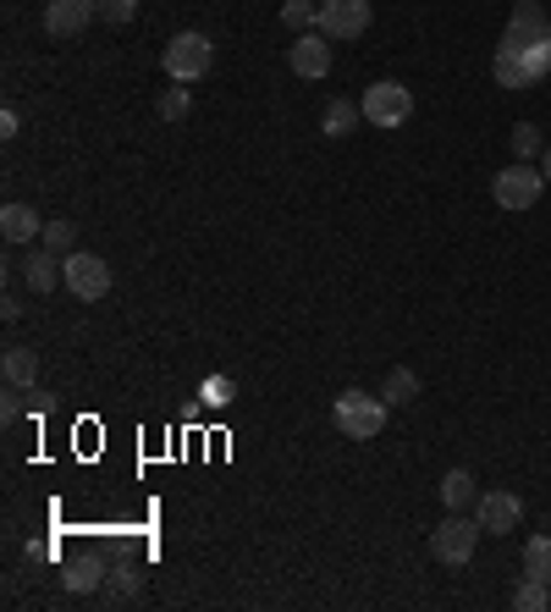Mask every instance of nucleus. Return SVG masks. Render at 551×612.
I'll use <instances>...</instances> for the list:
<instances>
[{
    "label": "nucleus",
    "instance_id": "4",
    "mask_svg": "<svg viewBox=\"0 0 551 612\" xmlns=\"http://www.w3.org/2000/svg\"><path fill=\"white\" fill-rule=\"evenodd\" d=\"M61 282H67V293H72V299L100 304V299L111 293V265H106L100 254H89V249H72V254L61 260Z\"/></svg>",
    "mask_w": 551,
    "mask_h": 612
},
{
    "label": "nucleus",
    "instance_id": "3",
    "mask_svg": "<svg viewBox=\"0 0 551 612\" xmlns=\"http://www.w3.org/2000/svg\"><path fill=\"white\" fill-rule=\"evenodd\" d=\"M216 67V44H210V33H177L171 44H166V78L171 83H199L204 72Z\"/></svg>",
    "mask_w": 551,
    "mask_h": 612
},
{
    "label": "nucleus",
    "instance_id": "31",
    "mask_svg": "<svg viewBox=\"0 0 551 612\" xmlns=\"http://www.w3.org/2000/svg\"><path fill=\"white\" fill-rule=\"evenodd\" d=\"M519 6H541V0H519Z\"/></svg>",
    "mask_w": 551,
    "mask_h": 612
},
{
    "label": "nucleus",
    "instance_id": "15",
    "mask_svg": "<svg viewBox=\"0 0 551 612\" xmlns=\"http://www.w3.org/2000/svg\"><path fill=\"white\" fill-rule=\"evenodd\" d=\"M22 282H28L33 293H50V288L61 282V254H50V249H33V254H28V265H22Z\"/></svg>",
    "mask_w": 551,
    "mask_h": 612
},
{
    "label": "nucleus",
    "instance_id": "27",
    "mask_svg": "<svg viewBox=\"0 0 551 612\" xmlns=\"http://www.w3.org/2000/svg\"><path fill=\"white\" fill-rule=\"evenodd\" d=\"M94 6H100V22H111V28H122V22L138 17V0H94Z\"/></svg>",
    "mask_w": 551,
    "mask_h": 612
},
{
    "label": "nucleus",
    "instance_id": "14",
    "mask_svg": "<svg viewBox=\"0 0 551 612\" xmlns=\"http://www.w3.org/2000/svg\"><path fill=\"white\" fill-rule=\"evenodd\" d=\"M61 585H67L72 596H89V591H100V585H106V563H100L94 552H83L78 563H67V574H61Z\"/></svg>",
    "mask_w": 551,
    "mask_h": 612
},
{
    "label": "nucleus",
    "instance_id": "23",
    "mask_svg": "<svg viewBox=\"0 0 551 612\" xmlns=\"http://www.w3.org/2000/svg\"><path fill=\"white\" fill-rule=\"evenodd\" d=\"M100 591H106V602H128V596H133V591H138V569H133V563H122V569H111Z\"/></svg>",
    "mask_w": 551,
    "mask_h": 612
},
{
    "label": "nucleus",
    "instance_id": "20",
    "mask_svg": "<svg viewBox=\"0 0 551 612\" xmlns=\"http://www.w3.org/2000/svg\"><path fill=\"white\" fill-rule=\"evenodd\" d=\"M232 398H238L232 375H204V381H199V403H204V409H227Z\"/></svg>",
    "mask_w": 551,
    "mask_h": 612
},
{
    "label": "nucleus",
    "instance_id": "30",
    "mask_svg": "<svg viewBox=\"0 0 551 612\" xmlns=\"http://www.w3.org/2000/svg\"><path fill=\"white\" fill-rule=\"evenodd\" d=\"M541 171H547V182H551V144H547V154H541Z\"/></svg>",
    "mask_w": 551,
    "mask_h": 612
},
{
    "label": "nucleus",
    "instance_id": "2",
    "mask_svg": "<svg viewBox=\"0 0 551 612\" xmlns=\"http://www.w3.org/2000/svg\"><path fill=\"white\" fill-rule=\"evenodd\" d=\"M331 420L348 442H375L387 431V398H370V392H342L331 403Z\"/></svg>",
    "mask_w": 551,
    "mask_h": 612
},
{
    "label": "nucleus",
    "instance_id": "26",
    "mask_svg": "<svg viewBox=\"0 0 551 612\" xmlns=\"http://www.w3.org/2000/svg\"><path fill=\"white\" fill-rule=\"evenodd\" d=\"M44 249L67 260L72 254V221H44Z\"/></svg>",
    "mask_w": 551,
    "mask_h": 612
},
{
    "label": "nucleus",
    "instance_id": "6",
    "mask_svg": "<svg viewBox=\"0 0 551 612\" xmlns=\"http://www.w3.org/2000/svg\"><path fill=\"white\" fill-rule=\"evenodd\" d=\"M541 188H547V171L530 165V160H513V165L497 171V182H491V193H497L502 210H530V204L541 199Z\"/></svg>",
    "mask_w": 551,
    "mask_h": 612
},
{
    "label": "nucleus",
    "instance_id": "18",
    "mask_svg": "<svg viewBox=\"0 0 551 612\" xmlns=\"http://www.w3.org/2000/svg\"><path fill=\"white\" fill-rule=\"evenodd\" d=\"M381 398H387V409H403V403H413L419 398V375L413 370H387V387H381Z\"/></svg>",
    "mask_w": 551,
    "mask_h": 612
},
{
    "label": "nucleus",
    "instance_id": "5",
    "mask_svg": "<svg viewBox=\"0 0 551 612\" xmlns=\"http://www.w3.org/2000/svg\"><path fill=\"white\" fill-rule=\"evenodd\" d=\"M485 530H480V519H463V513H452V519H441L435 530H430V558L435 563H447V569H463L469 558H474V541H480Z\"/></svg>",
    "mask_w": 551,
    "mask_h": 612
},
{
    "label": "nucleus",
    "instance_id": "17",
    "mask_svg": "<svg viewBox=\"0 0 551 612\" xmlns=\"http://www.w3.org/2000/svg\"><path fill=\"white\" fill-rule=\"evenodd\" d=\"M359 117H364V106H353V100H331L325 117H320V133H325V139H348V133L359 128Z\"/></svg>",
    "mask_w": 551,
    "mask_h": 612
},
{
    "label": "nucleus",
    "instance_id": "10",
    "mask_svg": "<svg viewBox=\"0 0 551 612\" xmlns=\"http://www.w3.org/2000/svg\"><path fill=\"white\" fill-rule=\"evenodd\" d=\"M94 17H100L94 0H44V28H50V39H78Z\"/></svg>",
    "mask_w": 551,
    "mask_h": 612
},
{
    "label": "nucleus",
    "instance_id": "9",
    "mask_svg": "<svg viewBox=\"0 0 551 612\" xmlns=\"http://www.w3.org/2000/svg\"><path fill=\"white\" fill-rule=\"evenodd\" d=\"M474 519H480V530H485V535H513V530H519V519H524V502H519L513 491H480Z\"/></svg>",
    "mask_w": 551,
    "mask_h": 612
},
{
    "label": "nucleus",
    "instance_id": "24",
    "mask_svg": "<svg viewBox=\"0 0 551 612\" xmlns=\"http://www.w3.org/2000/svg\"><path fill=\"white\" fill-rule=\"evenodd\" d=\"M314 17H320V6H314V0H287V6H281V22H287L292 33H309V28H314Z\"/></svg>",
    "mask_w": 551,
    "mask_h": 612
},
{
    "label": "nucleus",
    "instance_id": "29",
    "mask_svg": "<svg viewBox=\"0 0 551 612\" xmlns=\"http://www.w3.org/2000/svg\"><path fill=\"white\" fill-rule=\"evenodd\" d=\"M17 128H22L17 111H0V139H17Z\"/></svg>",
    "mask_w": 551,
    "mask_h": 612
},
{
    "label": "nucleus",
    "instance_id": "8",
    "mask_svg": "<svg viewBox=\"0 0 551 612\" xmlns=\"http://www.w3.org/2000/svg\"><path fill=\"white\" fill-rule=\"evenodd\" d=\"M364 122H375V128H403L413 117V94L403 83H392V78H381V83H370L364 89Z\"/></svg>",
    "mask_w": 551,
    "mask_h": 612
},
{
    "label": "nucleus",
    "instance_id": "11",
    "mask_svg": "<svg viewBox=\"0 0 551 612\" xmlns=\"http://www.w3.org/2000/svg\"><path fill=\"white\" fill-rule=\"evenodd\" d=\"M287 67H292L298 78H325V72H331V39H325L320 28L298 33V44L287 50Z\"/></svg>",
    "mask_w": 551,
    "mask_h": 612
},
{
    "label": "nucleus",
    "instance_id": "12",
    "mask_svg": "<svg viewBox=\"0 0 551 612\" xmlns=\"http://www.w3.org/2000/svg\"><path fill=\"white\" fill-rule=\"evenodd\" d=\"M0 232H6V243H33V238H44V221H39L33 204H6L0 210Z\"/></svg>",
    "mask_w": 551,
    "mask_h": 612
},
{
    "label": "nucleus",
    "instance_id": "22",
    "mask_svg": "<svg viewBox=\"0 0 551 612\" xmlns=\"http://www.w3.org/2000/svg\"><path fill=\"white\" fill-rule=\"evenodd\" d=\"M513 608H519V612H541V608H551L547 580H535V574H524V585L513 591Z\"/></svg>",
    "mask_w": 551,
    "mask_h": 612
},
{
    "label": "nucleus",
    "instance_id": "28",
    "mask_svg": "<svg viewBox=\"0 0 551 612\" xmlns=\"http://www.w3.org/2000/svg\"><path fill=\"white\" fill-rule=\"evenodd\" d=\"M17 392H22V387H11V392H6V403H0V414H6V420H17V414H22V398H17Z\"/></svg>",
    "mask_w": 551,
    "mask_h": 612
},
{
    "label": "nucleus",
    "instance_id": "1",
    "mask_svg": "<svg viewBox=\"0 0 551 612\" xmlns=\"http://www.w3.org/2000/svg\"><path fill=\"white\" fill-rule=\"evenodd\" d=\"M491 72L502 89H530L551 78V22L541 6H519L502 28V44L491 56Z\"/></svg>",
    "mask_w": 551,
    "mask_h": 612
},
{
    "label": "nucleus",
    "instance_id": "7",
    "mask_svg": "<svg viewBox=\"0 0 551 612\" xmlns=\"http://www.w3.org/2000/svg\"><path fill=\"white\" fill-rule=\"evenodd\" d=\"M314 28H320L331 44L364 39V33H370V0H320V17H314Z\"/></svg>",
    "mask_w": 551,
    "mask_h": 612
},
{
    "label": "nucleus",
    "instance_id": "25",
    "mask_svg": "<svg viewBox=\"0 0 551 612\" xmlns=\"http://www.w3.org/2000/svg\"><path fill=\"white\" fill-rule=\"evenodd\" d=\"M188 106H193V100H188V89H166V94L154 100L160 122H182V117H188Z\"/></svg>",
    "mask_w": 551,
    "mask_h": 612
},
{
    "label": "nucleus",
    "instance_id": "13",
    "mask_svg": "<svg viewBox=\"0 0 551 612\" xmlns=\"http://www.w3.org/2000/svg\"><path fill=\"white\" fill-rule=\"evenodd\" d=\"M0 370H6V387H33L39 381V353L28 348V342H11L6 353H0Z\"/></svg>",
    "mask_w": 551,
    "mask_h": 612
},
{
    "label": "nucleus",
    "instance_id": "16",
    "mask_svg": "<svg viewBox=\"0 0 551 612\" xmlns=\"http://www.w3.org/2000/svg\"><path fill=\"white\" fill-rule=\"evenodd\" d=\"M441 502H447L452 513H469V508L480 502V496H474V474H469V469H447V474H441Z\"/></svg>",
    "mask_w": 551,
    "mask_h": 612
},
{
    "label": "nucleus",
    "instance_id": "19",
    "mask_svg": "<svg viewBox=\"0 0 551 612\" xmlns=\"http://www.w3.org/2000/svg\"><path fill=\"white\" fill-rule=\"evenodd\" d=\"M524 574H535V580H547L551 585V535L524 541Z\"/></svg>",
    "mask_w": 551,
    "mask_h": 612
},
{
    "label": "nucleus",
    "instance_id": "21",
    "mask_svg": "<svg viewBox=\"0 0 551 612\" xmlns=\"http://www.w3.org/2000/svg\"><path fill=\"white\" fill-rule=\"evenodd\" d=\"M508 144H513V160H535V154H547L541 128H535V122H519V128L508 133Z\"/></svg>",
    "mask_w": 551,
    "mask_h": 612
}]
</instances>
